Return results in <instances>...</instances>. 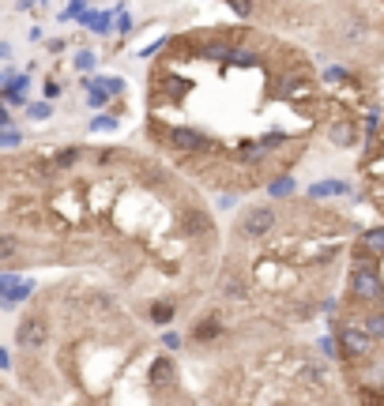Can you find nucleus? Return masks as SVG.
<instances>
[{"instance_id":"1","label":"nucleus","mask_w":384,"mask_h":406,"mask_svg":"<svg viewBox=\"0 0 384 406\" xmlns=\"http://www.w3.org/2000/svg\"><path fill=\"white\" fill-rule=\"evenodd\" d=\"M275 229V207L271 203H260V207H249L242 218V226H237V234L245 237V241H260L264 234H271Z\"/></svg>"},{"instance_id":"2","label":"nucleus","mask_w":384,"mask_h":406,"mask_svg":"<svg viewBox=\"0 0 384 406\" xmlns=\"http://www.w3.org/2000/svg\"><path fill=\"white\" fill-rule=\"evenodd\" d=\"M350 290L362 301H381L384 297V282L377 275V267H354L350 271Z\"/></svg>"},{"instance_id":"3","label":"nucleus","mask_w":384,"mask_h":406,"mask_svg":"<svg viewBox=\"0 0 384 406\" xmlns=\"http://www.w3.org/2000/svg\"><path fill=\"white\" fill-rule=\"evenodd\" d=\"M15 342H19L23 350H42L45 342H50V324H45L42 316H27V320L15 328Z\"/></svg>"},{"instance_id":"4","label":"nucleus","mask_w":384,"mask_h":406,"mask_svg":"<svg viewBox=\"0 0 384 406\" xmlns=\"http://www.w3.org/2000/svg\"><path fill=\"white\" fill-rule=\"evenodd\" d=\"M373 350V335L358 328H339V354L343 357H365Z\"/></svg>"},{"instance_id":"5","label":"nucleus","mask_w":384,"mask_h":406,"mask_svg":"<svg viewBox=\"0 0 384 406\" xmlns=\"http://www.w3.org/2000/svg\"><path fill=\"white\" fill-rule=\"evenodd\" d=\"M219 293H222V297H230V301H245V297H249V278H245L242 271L226 267L219 275Z\"/></svg>"},{"instance_id":"6","label":"nucleus","mask_w":384,"mask_h":406,"mask_svg":"<svg viewBox=\"0 0 384 406\" xmlns=\"http://www.w3.org/2000/svg\"><path fill=\"white\" fill-rule=\"evenodd\" d=\"M170 143L178 150H204L207 147V135H200V132H192V128H173L170 132Z\"/></svg>"},{"instance_id":"7","label":"nucleus","mask_w":384,"mask_h":406,"mask_svg":"<svg viewBox=\"0 0 384 406\" xmlns=\"http://www.w3.org/2000/svg\"><path fill=\"white\" fill-rule=\"evenodd\" d=\"M298 380L306 387H313V392H320V387H328V369H324V365H317V361H306L298 369Z\"/></svg>"},{"instance_id":"8","label":"nucleus","mask_w":384,"mask_h":406,"mask_svg":"<svg viewBox=\"0 0 384 406\" xmlns=\"http://www.w3.org/2000/svg\"><path fill=\"white\" fill-rule=\"evenodd\" d=\"M328 135H332V143H335V147H354L358 128H354V121H335Z\"/></svg>"},{"instance_id":"9","label":"nucleus","mask_w":384,"mask_h":406,"mask_svg":"<svg viewBox=\"0 0 384 406\" xmlns=\"http://www.w3.org/2000/svg\"><path fill=\"white\" fill-rule=\"evenodd\" d=\"M151 384H155V387L173 384V361H170V357H158V361L151 365Z\"/></svg>"},{"instance_id":"10","label":"nucleus","mask_w":384,"mask_h":406,"mask_svg":"<svg viewBox=\"0 0 384 406\" xmlns=\"http://www.w3.org/2000/svg\"><path fill=\"white\" fill-rule=\"evenodd\" d=\"M30 290H34V282H12L4 290V305H19V301H27Z\"/></svg>"},{"instance_id":"11","label":"nucleus","mask_w":384,"mask_h":406,"mask_svg":"<svg viewBox=\"0 0 384 406\" xmlns=\"http://www.w3.org/2000/svg\"><path fill=\"white\" fill-rule=\"evenodd\" d=\"M23 252V241L15 234H0V260H15Z\"/></svg>"},{"instance_id":"12","label":"nucleus","mask_w":384,"mask_h":406,"mask_svg":"<svg viewBox=\"0 0 384 406\" xmlns=\"http://www.w3.org/2000/svg\"><path fill=\"white\" fill-rule=\"evenodd\" d=\"M219 331H222V324H219V320H200L196 328H192V339H196V342H207V339L219 335Z\"/></svg>"},{"instance_id":"13","label":"nucleus","mask_w":384,"mask_h":406,"mask_svg":"<svg viewBox=\"0 0 384 406\" xmlns=\"http://www.w3.org/2000/svg\"><path fill=\"white\" fill-rule=\"evenodd\" d=\"M362 245H365L370 252H384V226L365 229V234H362Z\"/></svg>"},{"instance_id":"14","label":"nucleus","mask_w":384,"mask_h":406,"mask_svg":"<svg viewBox=\"0 0 384 406\" xmlns=\"http://www.w3.org/2000/svg\"><path fill=\"white\" fill-rule=\"evenodd\" d=\"M151 320H155V324H170L173 320V305H170V301H155V305H151Z\"/></svg>"},{"instance_id":"15","label":"nucleus","mask_w":384,"mask_h":406,"mask_svg":"<svg viewBox=\"0 0 384 406\" xmlns=\"http://www.w3.org/2000/svg\"><path fill=\"white\" fill-rule=\"evenodd\" d=\"M207 226H211V222H207V218H204V214H200V211L185 214V229H189L192 237H196V234H207Z\"/></svg>"},{"instance_id":"16","label":"nucleus","mask_w":384,"mask_h":406,"mask_svg":"<svg viewBox=\"0 0 384 406\" xmlns=\"http://www.w3.org/2000/svg\"><path fill=\"white\" fill-rule=\"evenodd\" d=\"M365 331H370L373 339H384V313H373L370 320H365Z\"/></svg>"},{"instance_id":"17","label":"nucleus","mask_w":384,"mask_h":406,"mask_svg":"<svg viewBox=\"0 0 384 406\" xmlns=\"http://www.w3.org/2000/svg\"><path fill=\"white\" fill-rule=\"evenodd\" d=\"M76 158H79L76 147H72V150H61V155L53 158V166H57V170H68V166H76Z\"/></svg>"},{"instance_id":"18","label":"nucleus","mask_w":384,"mask_h":406,"mask_svg":"<svg viewBox=\"0 0 384 406\" xmlns=\"http://www.w3.org/2000/svg\"><path fill=\"white\" fill-rule=\"evenodd\" d=\"M15 143H23V135L4 124V128H0V147H15Z\"/></svg>"},{"instance_id":"19","label":"nucleus","mask_w":384,"mask_h":406,"mask_svg":"<svg viewBox=\"0 0 384 406\" xmlns=\"http://www.w3.org/2000/svg\"><path fill=\"white\" fill-rule=\"evenodd\" d=\"M309 192H313V196H332V192H347V185H335V181H332V185H313Z\"/></svg>"},{"instance_id":"20","label":"nucleus","mask_w":384,"mask_h":406,"mask_svg":"<svg viewBox=\"0 0 384 406\" xmlns=\"http://www.w3.org/2000/svg\"><path fill=\"white\" fill-rule=\"evenodd\" d=\"M226 4L234 8V12L242 15V19H249V15H253V0H226Z\"/></svg>"},{"instance_id":"21","label":"nucleus","mask_w":384,"mask_h":406,"mask_svg":"<svg viewBox=\"0 0 384 406\" xmlns=\"http://www.w3.org/2000/svg\"><path fill=\"white\" fill-rule=\"evenodd\" d=\"M83 19H87V27H91V30H98V34H102V30H106V23H109V15H83Z\"/></svg>"},{"instance_id":"22","label":"nucleus","mask_w":384,"mask_h":406,"mask_svg":"<svg viewBox=\"0 0 384 406\" xmlns=\"http://www.w3.org/2000/svg\"><path fill=\"white\" fill-rule=\"evenodd\" d=\"M102 87H106V94H121L125 91V79H98Z\"/></svg>"},{"instance_id":"23","label":"nucleus","mask_w":384,"mask_h":406,"mask_svg":"<svg viewBox=\"0 0 384 406\" xmlns=\"http://www.w3.org/2000/svg\"><path fill=\"white\" fill-rule=\"evenodd\" d=\"M83 87H91V106H106V91H98L94 83H83Z\"/></svg>"},{"instance_id":"24","label":"nucleus","mask_w":384,"mask_h":406,"mask_svg":"<svg viewBox=\"0 0 384 406\" xmlns=\"http://www.w3.org/2000/svg\"><path fill=\"white\" fill-rule=\"evenodd\" d=\"M30 117H34V121H45V117H50V106H45V102H38V106H30Z\"/></svg>"},{"instance_id":"25","label":"nucleus","mask_w":384,"mask_h":406,"mask_svg":"<svg viewBox=\"0 0 384 406\" xmlns=\"http://www.w3.org/2000/svg\"><path fill=\"white\" fill-rule=\"evenodd\" d=\"M91 128H94V132H109V128H117V121H109V117H98Z\"/></svg>"},{"instance_id":"26","label":"nucleus","mask_w":384,"mask_h":406,"mask_svg":"<svg viewBox=\"0 0 384 406\" xmlns=\"http://www.w3.org/2000/svg\"><path fill=\"white\" fill-rule=\"evenodd\" d=\"M162 342H166V350H178L181 346V335H178V331H166Z\"/></svg>"},{"instance_id":"27","label":"nucleus","mask_w":384,"mask_h":406,"mask_svg":"<svg viewBox=\"0 0 384 406\" xmlns=\"http://www.w3.org/2000/svg\"><path fill=\"white\" fill-rule=\"evenodd\" d=\"M207 57H226V53H234V49H226V45H207Z\"/></svg>"},{"instance_id":"28","label":"nucleus","mask_w":384,"mask_h":406,"mask_svg":"<svg viewBox=\"0 0 384 406\" xmlns=\"http://www.w3.org/2000/svg\"><path fill=\"white\" fill-rule=\"evenodd\" d=\"M76 65H79V68H91V65H94V57H91V53H79Z\"/></svg>"},{"instance_id":"29","label":"nucleus","mask_w":384,"mask_h":406,"mask_svg":"<svg viewBox=\"0 0 384 406\" xmlns=\"http://www.w3.org/2000/svg\"><path fill=\"white\" fill-rule=\"evenodd\" d=\"M290 188H294V185H290V181H279V185H275V188H271V192H275V196H283V192H290Z\"/></svg>"},{"instance_id":"30","label":"nucleus","mask_w":384,"mask_h":406,"mask_svg":"<svg viewBox=\"0 0 384 406\" xmlns=\"http://www.w3.org/2000/svg\"><path fill=\"white\" fill-rule=\"evenodd\" d=\"M362 30H365L362 23H354V27H347V38H362Z\"/></svg>"},{"instance_id":"31","label":"nucleus","mask_w":384,"mask_h":406,"mask_svg":"<svg viewBox=\"0 0 384 406\" xmlns=\"http://www.w3.org/2000/svg\"><path fill=\"white\" fill-rule=\"evenodd\" d=\"M12 365V357H8V350H0V369H8Z\"/></svg>"},{"instance_id":"32","label":"nucleus","mask_w":384,"mask_h":406,"mask_svg":"<svg viewBox=\"0 0 384 406\" xmlns=\"http://www.w3.org/2000/svg\"><path fill=\"white\" fill-rule=\"evenodd\" d=\"M4 57H12V49H8L4 42H0V60H4Z\"/></svg>"},{"instance_id":"33","label":"nucleus","mask_w":384,"mask_h":406,"mask_svg":"<svg viewBox=\"0 0 384 406\" xmlns=\"http://www.w3.org/2000/svg\"><path fill=\"white\" fill-rule=\"evenodd\" d=\"M0 301H4V282H0Z\"/></svg>"}]
</instances>
